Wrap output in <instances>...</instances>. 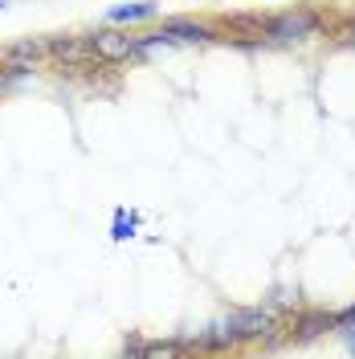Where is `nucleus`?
Returning <instances> with one entry per match:
<instances>
[{
	"label": "nucleus",
	"instance_id": "nucleus-1",
	"mask_svg": "<svg viewBox=\"0 0 355 359\" xmlns=\"http://www.w3.org/2000/svg\"><path fill=\"white\" fill-rule=\"evenodd\" d=\"M314 29H319V17H314L311 8H294V13H282V17H274L266 25V33L274 41H307Z\"/></svg>",
	"mask_w": 355,
	"mask_h": 359
},
{
	"label": "nucleus",
	"instance_id": "nucleus-2",
	"mask_svg": "<svg viewBox=\"0 0 355 359\" xmlns=\"http://www.w3.org/2000/svg\"><path fill=\"white\" fill-rule=\"evenodd\" d=\"M90 49H94L102 62H123V57H131V53H135V37L114 33V29H102V33H94V37H90Z\"/></svg>",
	"mask_w": 355,
	"mask_h": 359
},
{
	"label": "nucleus",
	"instance_id": "nucleus-3",
	"mask_svg": "<svg viewBox=\"0 0 355 359\" xmlns=\"http://www.w3.org/2000/svg\"><path fill=\"white\" fill-rule=\"evenodd\" d=\"M159 33H163V37H168V41H172V45H188V41H208V37H213V33H208L204 25H188V21H168V25H163V29H159Z\"/></svg>",
	"mask_w": 355,
	"mask_h": 359
},
{
	"label": "nucleus",
	"instance_id": "nucleus-4",
	"mask_svg": "<svg viewBox=\"0 0 355 359\" xmlns=\"http://www.w3.org/2000/svg\"><path fill=\"white\" fill-rule=\"evenodd\" d=\"M156 0H139V4H114L111 13H107V21L123 25V21H147V17H156Z\"/></svg>",
	"mask_w": 355,
	"mask_h": 359
},
{
	"label": "nucleus",
	"instance_id": "nucleus-5",
	"mask_svg": "<svg viewBox=\"0 0 355 359\" xmlns=\"http://www.w3.org/2000/svg\"><path fill=\"white\" fill-rule=\"evenodd\" d=\"M327 327H335L331 314H307V318L298 323V331H294V343H311V339H319Z\"/></svg>",
	"mask_w": 355,
	"mask_h": 359
},
{
	"label": "nucleus",
	"instance_id": "nucleus-6",
	"mask_svg": "<svg viewBox=\"0 0 355 359\" xmlns=\"http://www.w3.org/2000/svg\"><path fill=\"white\" fill-rule=\"evenodd\" d=\"M49 53H58V57H82V41H74V37H66V41H53L49 45Z\"/></svg>",
	"mask_w": 355,
	"mask_h": 359
},
{
	"label": "nucleus",
	"instance_id": "nucleus-7",
	"mask_svg": "<svg viewBox=\"0 0 355 359\" xmlns=\"http://www.w3.org/2000/svg\"><path fill=\"white\" fill-rule=\"evenodd\" d=\"M41 53H45V45H41V41H21L17 49H13V57H33V62H37Z\"/></svg>",
	"mask_w": 355,
	"mask_h": 359
},
{
	"label": "nucleus",
	"instance_id": "nucleus-8",
	"mask_svg": "<svg viewBox=\"0 0 355 359\" xmlns=\"http://www.w3.org/2000/svg\"><path fill=\"white\" fill-rule=\"evenodd\" d=\"M339 335H343V343H347V351L355 355V323H339Z\"/></svg>",
	"mask_w": 355,
	"mask_h": 359
},
{
	"label": "nucleus",
	"instance_id": "nucleus-9",
	"mask_svg": "<svg viewBox=\"0 0 355 359\" xmlns=\"http://www.w3.org/2000/svg\"><path fill=\"white\" fill-rule=\"evenodd\" d=\"M131 233H135V221L127 224V221H123V217H119V221H114V241H127V237H131Z\"/></svg>",
	"mask_w": 355,
	"mask_h": 359
},
{
	"label": "nucleus",
	"instance_id": "nucleus-10",
	"mask_svg": "<svg viewBox=\"0 0 355 359\" xmlns=\"http://www.w3.org/2000/svg\"><path fill=\"white\" fill-rule=\"evenodd\" d=\"M331 323H335V327H339V323H355V306H347V311L331 314Z\"/></svg>",
	"mask_w": 355,
	"mask_h": 359
},
{
	"label": "nucleus",
	"instance_id": "nucleus-11",
	"mask_svg": "<svg viewBox=\"0 0 355 359\" xmlns=\"http://www.w3.org/2000/svg\"><path fill=\"white\" fill-rule=\"evenodd\" d=\"M347 37H351V45H355V29H347Z\"/></svg>",
	"mask_w": 355,
	"mask_h": 359
},
{
	"label": "nucleus",
	"instance_id": "nucleus-12",
	"mask_svg": "<svg viewBox=\"0 0 355 359\" xmlns=\"http://www.w3.org/2000/svg\"><path fill=\"white\" fill-rule=\"evenodd\" d=\"M4 4H8V0H0V8H4Z\"/></svg>",
	"mask_w": 355,
	"mask_h": 359
},
{
	"label": "nucleus",
	"instance_id": "nucleus-13",
	"mask_svg": "<svg viewBox=\"0 0 355 359\" xmlns=\"http://www.w3.org/2000/svg\"><path fill=\"white\" fill-rule=\"evenodd\" d=\"M0 86H4V78H0Z\"/></svg>",
	"mask_w": 355,
	"mask_h": 359
}]
</instances>
